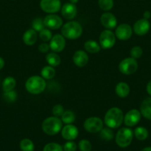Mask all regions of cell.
<instances>
[{
    "instance_id": "1",
    "label": "cell",
    "mask_w": 151,
    "mask_h": 151,
    "mask_svg": "<svg viewBox=\"0 0 151 151\" xmlns=\"http://www.w3.org/2000/svg\"><path fill=\"white\" fill-rule=\"evenodd\" d=\"M124 113L121 109L113 107L106 112L104 117V123L107 127L114 129L121 125L124 122Z\"/></svg>"
},
{
    "instance_id": "2",
    "label": "cell",
    "mask_w": 151,
    "mask_h": 151,
    "mask_svg": "<svg viewBox=\"0 0 151 151\" xmlns=\"http://www.w3.org/2000/svg\"><path fill=\"white\" fill-rule=\"evenodd\" d=\"M46 81L41 76L33 75L28 78L25 82V88L27 91L31 94L37 95L45 90Z\"/></svg>"
},
{
    "instance_id": "3",
    "label": "cell",
    "mask_w": 151,
    "mask_h": 151,
    "mask_svg": "<svg viewBox=\"0 0 151 151\" xmlns=\"http://www.w3.org/2000/svg\"><path fill=\"white\" fill-rule=\"evenodd\" d=\"M61 32L67 39L75 40L82 35L83 29L81 25L75 21H70L62 25Z\"/></svg>"
},
{
    "instance_id": "4",
    "label": "cell",
    "mask_w": 151,
    "mask_h": 151,
    "mask_svg": "<svg viewBox=\"0 0 151 151\" xmlns=\"http://www.w3.org/2000/svg\"><path fill=\"white\" fill-rule=\"evenodd\" d=\"M63 122L57 116H49L44 119L41 124V128L44 134L49 136L56 135L62 131Z\"/></svg>"
},
{
    "instance_id": "5",
    "label": "cell",
    "mask_w": 151,
    "mask_h": 151,
    "mask_svg": "<svg viewBox=\"0 0 151 151\" xmlns=\"http://www.w3.org/2000/svg\"><path fill=\"white\" fill-rule=\"evenodd\" d=\"M133 132L129 128H121L117 132L115 139L117 145L120 147H127L131 144L133 138Z\"/></svg>"
},
{
    "instance_id": "6",
    "label": "cell",
    "mask_w": 151,
    "mask_h": 151,
    "mask_svg": "<svg viewBox=\"0 0 151 151\" xmlns=\"http://www.w3.org/2000/svg\"><path fill=\"white\" fill-rule=\"evenodd\" d=\"M116 37L111 29H106L101 32L99 35V44L104 50L110 49L115 45Z\"/></svg>"
},
{
    "instance_id": "7",
    "label": "cell",
    "mask_w": 151,
    "mask_h": 151,
    "mask_svg": "<svg viewBox=\"0 0 151 151\" xmlns=\"http://www.w3.org/2000/svg\"><path fill=\"white\" fill-rule=\"evenodd\" d=\"M138 62L133 58H126L123 59L118 64V69L125 75H133L138 69Z\"/></svg>"
},
{
    "instance_id": "8",
    "label": "cell",
    "mask_w": 151,
    "mask_h": 151,
    "mask_svg": "<svg viewBox=\"0 0 151 151\" xmlns=\"http://www.w3.org/2000/svg\"><path fill=\"white\" fill-rule=\"evenodd\" d=\"M104 122L99 117L90 116L84 122V128L86 131L92 134L100 132L104 128Z\"/></svg>"
},
{
    "instance_id": "9",
    "label": "cell",
    "mask_w": 151,
    "mask_h": 151,
    "mask_svg": "<svg viewBox=\"0 0 151 151\" xmlns=\"http://www.w3.org/2000/svg\"><path fill=\"white\" fill-rule=\"evenodd\" d=\"M39 5L43 11L53 14L61 10L62 3L61 0H41Z\"/></svg>"
},
{
    "instance_id": "10",
    "label": "cell",
    "mask_w": 151,
    "mask_h": 151,
    "mask_svg": "<svg viewBox=\"0 0 151 151\" xmlns=\"http://www.w3.org/2000/svg\"><path fill=\"white\" fill-rule=\"evenodd\" d=\"M133 28L127 24H121L115 27V35L118 40L127 41L133 35Z\"/></svg>"
},
{
    "instance_id": "11",
    "label": "cell",
    "mask_w": 151,
    "mask_h": 151,
    "mask_svg": "<svg viewBox=\"0 0 151 151\" xmlns=\"http://www.w3.org/2000/svg\"><path fill=\"white\" fill-rule=\"evenodd\" d=\"M45 27L50 29H58L63 25V20L58 15L48 14L43 19Z\"/></svg>"
},
{
    "instance_id": "12",
    "label": "cell",
    "mask_w": 151,
    "mask_h": 151,
    "mask_svg": "<svg viewBox=\"0 0 151 151\" xmlns=\"http://www.w3.org/2000/svg\"><path fill=\"white\" fill-rule=\"evenodd\" d=\"M50 48L54 52H61L65 49L66 45V40L62 34H56L53 35L50 41Z\"/></svg>"
},
{
    "instance_id": "13",
    "label": "cell",
    "mask_w": 151,
    "mask_h": 151,
    "mask_svg": "<svg viewBox=\"0 0 151 151\" xmlns=\"http://www.w3.org/2000/svg\"><path fill=\"white\" fill-rule=\"evenodd\" d=\"M141 112L137 109H131L124 116V123L127 127H133L137 125L141 119Z\"/></svg>"
},
{
    "instance_id": "14",
    "label": "cell",
    "mask_w": 151,
    "mask_h": 151,
    "mask_svg": "<svg viewBox=\"0 0 151 151\" xmlns=\"http://www.w3.org/2000/svg\"><path fill=\"white\" fill-rule=\"evenodd\" d=\"M61 134L63 139L68 141H72L78 137V128L73 124H68L62 127Z\"/></svg>"
},
{
    "instance_id": "15",
    "label": "cell",
    "mask_w": 151,
    "mask_h": 151,
    "mask_svg": "<svg viewBox=\"0 0 151 151\" xmlns=\"http://www.w3.org/2000/svg\"><path fill=\"white\" fill-rule=\"evenodd\" d=\"M150 28V24L147 19H142L136 21L133 24V30L135 33L139 36L144 35L149 32Z\"/></svg>"
},
{
    "instance_id": "16",
    "label": "cell",
    "mask_w": 151,
    "mask_h": 151,
    "mask_svg": "<svg viewBox=\"0 0 151 151\" xmlns=\"http://www.w3.org/2000/svg\"><path fill=\"white\" fill-rule=\"evenodd\" d=\"M101 23L102 26L106 29H112L116 27L117 26V19L113 13L110 12H105L101 16L100 18Z\"/></svg>"
},
{
    "instance_id": "17",
    "label": "cell",
    "mask_w": 151,
    "mask_h": 151,
    "mask_svg": "<svg viewBox=\"0 0 151 151\" xmlns=\"http://www.w3.org/2000/svg\"><path fill=\"white\" fill-rule=\"evenodd\" d=\"M62 16L68 20H72L77 14V7L75 4L71 2H67L61 7Z\"/></svg>"
},
{
    "instance_id": "18",
    "label": "cell",
    "mask_w": 151,
    "mask_h": 151,
    "mask_svg": "<svg viewBox=\"0 0 151 151\" xmlns=\"http://www.w3.org/2000/svg\"><path fill=\"white\" fill-rule=\"evenodd\" d=\"M73 61L76 66L78 67H84L88 63V55L84 50H77L73 55Z\"/></svg>"
},
{
    "instance_id": "19",
    "label": "cell",
    "mask_w": 151,
    "mask_h": 151,
    "mask_svg": "<svg viewBox=\"0 0 151 151\" xmlns=\"http://www.w3.org/2000/svg\"><path fill=\"white\" fill-rule=\"evenodd\" d=\"M37 38H38L37 32L33 29H29L25 31L22 36L23 42L28 46H32L36 44V42L37 41Z\"/></svg>"
},
{
    "instance_id": "20",
    "label": "cell",
    "mask_w": 151,
    "mask_h": 151,
    "mask_svg": "<svg viewBox=\"0 0 151 151\" xmlns=\"http://www.w3.org/2000/svg\"><path fill=\"white\" fill-rule=\"evenodd\" d=\"M140 112L144 117L151 120V97H147L142 101L140 106Z\"/></svg>"
},
{
    "instance_id": "21",
    "label": "cell",
    "mask_w": 151,
    "mask_h": 151,
    "mask_svg": "<svg viewBox=\"0 0 151 151\" xmlns=\"http://www.w3.org/2000/svg\"><path fill=\"white\" fill-rule=\"evenodd\" d=\"M130 91V86L127 83L120 82L115 86V92L117 96H118L121 98H124L129 95Z\"/></svg>"
},
{
    "instance_id": "22",
    "label": "cell",
    "mask_w": 151,
    "mask_h": 151,
    "mask_svg": "<svg viewBox=\"0 0 151 151\" xmlns=\"http://www.w3.org/2000/svg\"><path fill=\"white\" fill-rule=\"evenodd\" d=\"M84 47L86 52L89 53H92V54L99 52L101 48H102L100 44L97 41H93V40H88V41H85L84 44Z\"/></svg>"
},
{
    "instance_id": "23",
    "label": "cell",
    "mask_w": 151,
    "mask_h": 151,
    "mask_svg": "<svg viewBox=\"0 0 151 151\" xmlns=\"http://www.w3.org/2000/svg\"><path fill=\"white\" fill-rule=\"evenodd\" d=\"M16 86V81L13 77L8 76L4 78L1 83V87L4 92L14 90Z\"/></svg>"
},
{
    "instance_id": "24",
    "label": "cell",
    "mask_w": 151,
    "mask_h": 151,
    "mask_svg": "<svg viewBox=\"0 0 151 151\" xmlns=\"http://www.w3.org/2000/svg\"><path fill=\"white\" fill-rule=\"evenodd\" d=\"M46 61L50 66L53 67L58 66L61 63V58L56 52H47L46 55Z\"/></svg>"
},
{
    "instance_id": "25",
    "label": "cell",
    "mask_w": 151,
    "mask_h": 151,
    "mask_svg": "<svg viewBox=\"0 0 151 151\" xmlns=\"http://www.w3.org/2000/svg\"><path fill=\"white\" fill-rule=\"evenodd\" d=\"M56 75V70L54 67L50 66H45L42 68L41 71V76L44 80H50L53 78Z\"/></svg>"
},
{
    "instance_id": "26",
    "label": "cell",
    "mask_w": 151,
    "mask_h": 151,
    "mask_svg": "<svg viewBox=\"0 0 151 151\" xmlns=\"http://www.w3.org/2000/svg\"><path fill=\"white\" fill-rule=\"evenodd\" d=\"M61 120L64 124L68 125V124H73L76 120V115L73 111L70 110L65 111L63 114L61 116Z\"/></svg>"
},
{
    "instance_id": "27",
    "label": "cell",
    "mask_w": 151,
    "mask_h": 151,
    "mask_svg": "<svg viewBox=\"0 0 151 151\" xmlns=\"http://www.w3.org/2000/svg\"><path fill=\"white\" fill-rule=\"evenodd\" d=\"M133 134L138 140L143 141L148 137V131L144 127H138L135 129Z\"/></svg>"
},
{
    "instance_id": "28",
    "label": "cell",
    "mask_w": 151,
    "mask_h": 151,
    "mask_svg": "<svg viewBox=\"0 0 151 151\" xmlns=\"http://www.w3.org/2000/svg\"><path fill=\"white\" fill-rule=\"evenodd\" d=\"M112 128H103L100 131V137L105 141H110L114 138V133L112 131Z\"/></svg>"
},
{
    "instance_id": "29",
    "label": "cell",
    "mask_w": 151,
    "mask_h": 151,
    "mask_svg": "<svg viewBox=\"0 0 151 151\" xmlns=\"http://www.w3.org/2000/svg\"><path fill=\"white\" fill-rule=\"evenodd\" d=\"M19 147L22 151H33L34 144L29 139H23L19 143Z\"/></svg>"
},
{
    "instance_id": "30",
    "label": "cell",
    "mask_w": 151,
    "mask_h": 151,
    "mask_svg": "<svg viewBox=\"0 0 151 151\" xmlns=\"http://www.w3.org/2000/svg\"><path fill=\"white\" fill-rule=\"evenodd\" d=\"M98 4L102 10L107 12L113 7L114 1L113 0H98Z\"/></svg>"
},
{
    "instance_id": "31",
    "label": "cell",
    "mask_w": 151,
    "mask_h": 151,
    "mask_svg": "<svg viewBox=\"0 0 151 151\" xmlns=\"http://www.w3.org/2000/svg\"><path fill=\"white\" fill-rule=\"evenodd\" d=\"M52 32L50 31V29L48 28H44L42 30H41L38 34L39 38L43 41V42H48L51 40L53 35H52Z\"/></svg>"
},
{
    "instance_id": "32",
    "label": "cell",
    "mask_w": 151,
    "mask_h": 151,
    "mask_svg": "<svg viewBox=\"0 0 151 151\" xmlns=\"http://www.w3.org/2000/svg\"><path fill=\"white\" fill-rule=\"evenodd\" d=\"M45 28V25L44 24V20L41 18H36L32 22V29L36 32H40L43 29Z\"/></svg>"
},
{
    "instance_id": "33",
    "label": "cell",
    "mask_w": 151,
    "mask_h": 151,
    "mask_svg": "<svg viewBox=\"0 0 151 151\" xmlns=\"http://www.w3.org/2000/svg\"><path fill=\"white\" fill-rule=\"evenodd\" d=\"M18 94L15 90H12L10 91H6L3 94V98L7 103H13L17 100Z\"/></svg>"
},
{
    "instance_id": "34",
    "label": "cell",
    "mask_w": 151,
    "mask_h": 151,
    "mask_svg": "<svg viewBox=\"0 0 151 151\" xmlns=\"http://www.w3.org/2000/svg\"><path fill=\"white\" fill-rule=\"evenodd\" d=\"M43 151H64L63 147L58 143L50 142L44 147Z\"/></svg>"
},
{
    "instance_id": "35",
    "label": "cell",
    "mask_w": 151,
    "mask_h": 151,
    "mask_svg": "<svg viewBox=\"0 0 151 151\" xmlns=\"http://www.w3.org/2000/svg\"><path fill=\"white\" fill-rule=\"evenodd\" d=\"M142 54H143V50L142 47L139 46H135L130 50V56L134 59L140 58Z\"/></svg>"
},
{
    "instance_id": "36",
    "label": "cell",
    "mask_w": 151,
    "mask_h": 151,
    "mask_svg": "<svg viewBox=\"0 0 151 151\" xmlns=\"http://www.w3.org/2000/svg\"><path fill=\"white\" fill-rule=\"evenodd\" d=\"M78 148L80 151H91L92 145L87 139H82L78 142Z\"/></svg>"
},
{
    "instance_id": "37",
    "label": "cell",
    "mask_w": 151,
    "mask_h": 151,
    "mask_svg": "<svg viewBox=\"0 0 151 151\" xmlns=\"http://www.w3.org/2000/svg\"><path fill=\"white\" fill-rule=\"evenodd\" d=\"M64 111H65L64 107L60 104L55 105L52 108V113H53V115L55 116H57V117H61L62 115L63 114Z\"/></svg>"
},
{
    "instance_id": "38",
    "label": "cell",
    "mask_w": 151,
    "mask_h": 151,
    "mask_svg": "<svg viewBox=\"0 0 151 151\" xmlns=\"http://www.w3.org/2000/svg\"><path fill=\"white\" fill-rule=\"evenodd\" d=\"M76 144L73 141L67 142L63 146L64 151H76Z\"/></svg>"
},
{
    "instance_id": "39",
    "label": "cell",
    "mask_w": 151,
    "mask_h": 151,
    "mask_svg": "<svg viewBox=\"0 0 151 151\" xmlns=\"http://www.w3.org/2000/svg\"><path fill=\"white\" fill-rule=\"evenodd\" d=\"M38 50L41 53H47L49 52V50H50V45L48 44H47V42H44L38 45Z\"/></svg>"
},
{
    "instance_id": "40",
    "label": "cell",
    "mask_w": 151,
    "mask_h": 151,
    "mask_svg": "<svg viewBox=\"0 0 151 151\" xmlns=\"http://www.w3.org/2000/svg\"><path fill=\"white\" fill-rule=\"evenodd\" d=\"M143 16H144V19H147V20H148V19H149L151 17V13H150V12L148 11V10H146V11H145L144 13Z\"/></svg>"
},
{
    "instance_id": "41",
    "label": "cell",
    "mask_w": 151,
    "mask_h": 151,
    "mask_svg": "<svg viewBox=\"0 0 151 151\" xmlns=\"http://www.w3.org/2000/svg\"><path fill=\"white\" fill-rule=\"evenodd\" d=\"M147 92L151 96V80L148 82L147 85Z\"/></svg>"
},
{
    "instance_id": "42",
    "label": "cell",
    "mask_w": 151,
    "mask_h": 151,
    "mask_svg": "<svg viewBox=\"0 0 151 151\" xmlns=\"http://www.w3.org/2000/svg\"><path fill=\"white\" fill-rule=\"evenodd\" d=\"M4 66V60L1 57H0V70L3 69Z\"/></svg>"
},
{
    "instance_id": "43",
    "label": "cell",
    "mask_w": 151,
    "mask_h": 151,
    "mask_svg": "<svg viewBox=\"0 0 151 151\" xmlns=\"http://www.w3.org/2000/svg\"><path fill=\"white\" fill-rule=\"evenodd\" d=\"M141 151H151V147H147L142 149Z\"/></svg>"
},
{
    "instance_id": "44",
    "label": "cell",
    "mask_w": 151,
    "mask_h": 151,
    "mask_svg": "<svg viewBox=\"0 0 151 151\" xmlns=\"http://www.w3.org/2000/svg\"><path fill=\"white\" fill-rule=\"evenodd\" d=\"M70 1V2H71V3H73V4H76L77 2H78V1H79V0H69Z\"/></svg>"
}]
</instances>
